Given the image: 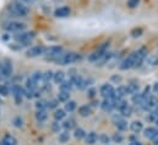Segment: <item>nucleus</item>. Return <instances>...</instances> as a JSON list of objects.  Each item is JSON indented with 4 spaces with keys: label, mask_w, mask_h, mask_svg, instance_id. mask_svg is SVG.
<instances>
[{
    "label": "nucleus",
    "mask_w": 158,
    "mask_h": 145,
    "mask_svg": "<svg viewBox=\"0 0 158 145\" xmlns=\"http://www.w3.org/2000/svg\"><path fill=\"white\" fill-rule=\"evenodd\" d=\"M9 11L11 15L16 16V17H26L30 12L28 7L26 6V4L21 2V1H14L9 5Z\"/></svg>",
    "instance_id": "f257e3e1"
},
{
    "label": "nucleus",
    "mask_w": 158,
    "mask_h": 145,
    "mask_svg": "<svg viewBox=\"0 0 158 145\" xmlns=\"http://www.w3.org/2000/svg\"><path fill=\"white\" fill-rule=\"evenodd\" d=\"M79 60H81V55L79 53L69 51V53H64L55 62H58L59 65H71V64L77 62Z\"/></svg>",
    "instance_id": "f03ea898"
},
{
    "label": "nucleus",
    "mask_w": 158,
    "mask_h": 145,
    "mask_svg": "<svg viewBox=\"0 0 158 145\" xmlns=\"http://www.w3.org/2000/svg\"><path fill=\"white\" fill-rule=\"evenodd\" d=\"M63 54H64V48H63V46H60V45H53V46H49V48L45 49L44 56H45L48 60L56 61Z\"/></svg>",
    "instance_id": "7ed1b4c3"
},
{
    "label": "nucleus",
    "mask_w": 158,
    "mask_h": 145,
    "mask_svg": "<svg viewBox=\"0 0 158 145\" xmlns=\"http://www.w3.org/2000/svg\"><path fill=\"white\" fill-rule=\"evenodd\" d=\"M35 38H36V33H35L33 31H30V32H25V31H22V32L16 33L15 40H16L19 44H21L22 46H26V45L31 44L32 40H33Z\"/></svg>",
    "instance_id": "20e7f679"
},
{
    "label": "nucleus",
    "mask_w": 158,
    "mask_h": 145,
    "mask_svg": "<svg viewBox=\"0 0 158 145\" xmlns=\"http://www.w3.org/2000/svg\"><path fill=\"white\" fill-rule=\"evenodd\" d=\"M2 28L7 33H19V32H22L26 29V25L20 21H7L4 23Z\"/></svg>",
    "instance_id": "39448f33"
},
{
    "label": "nucleus",
    "mask_w": 158,
    "mask_h": 145,
    "mask_svg": "<svg viewBox=\"0 0 158 145\" xmlns=\"http://www.w3.org/2000/svg\"><path fill=\"white\" fill-rule=\"evenodd\" d=\"M14 73V66L10 59H4L1 61V71H0V77L1 78H10Z\"/></svg>",
    "instance_id": "423d86ee"
},
{
    "label": "nucleus",
    "mask_w": 158,
    "mask_h": 145,
    "mask_svg": "<svg viewBox=\"0 0 158 145\" xmlns=\"http://www.w3.org/2000/svg\"><path fill=\"white\" fill-rule=\"evenodd\" d=\"M135 56H136V51L129 54L127 57H125V59L120 62L119 69H120L121 71H127V70L134 69V65H135Z\"/></svg>",
    "instance_id": "0eeeda50"
},
{
    "label": "nucleus",
    "mask_w": 158,
    "mask_h": 145,
    "mask_svg": "<svg viewBox=\"0 0 158 145\" xmlns=\"http://www.w3.org/2000/svg\"><path fill=\"white\" fill-rule=\"evenodd\" d=\"M99 93L103 96V99H113L114 98V93H115V88L110 83H104L99 88Z\"/></svg>",
    "instance_id": "6e6552de"
},
{
    "label": "nucleus",
    "mask_w": 158,
    "mask_h": 145,
    "mask_svg": "<svg viewBox=\"0 0 158 145\" xmlns=\"http://www.w3.org/2000/svg\"><path fill=\"white\" fill-rule=\"evenodd\" d=\"M45 49H47V48L43 46V45H35V46H31L30 49H27L26 56H27V57H38V56H42V55H44Z\"/></svg>",
    "instance_id": "1a4fd4ad"
},
{
    "label": "nucleus",
    "mask_w": 158,
    "mask_h": 145,
    "mask_svg": "<svg viewBox=\"0 0 158 145\" xmlns=\"http://www.w3.org/2000/svg\"><path fill=\"white\" fill-rule=\"evenodd\" d=\"M146 56H147V49H146V48H140L139 50H136V56H135V65H134V69L140 67V66L145 62Z\"/></svg>",
    "instance_id": "9d476101"
},
{
    "label": "nucleus",
    "mask_w": 158,
    "mask_h": 145,
    "mask_svg": "<svg viewBox=\"0 0 158 145\" xmlns=\"http://www.w3.org/2000/svg\"><path fill=\"white\" fill-rule=\"evenodd\" d=\"M10 92L12 93L15 100L17 104H21L22 103V98H23V88L19 84H14L11 88H10Z\"/></svg>",
    "instance_id": "9b49d317"
},
{
    "label": "nucleus",
    "mask_w": 158,
    "mask_h": 145,
    "mask_svg": "<svg viewBox=\"0 0 158 145\" xmlns=\"http://www.w3.org/2000/svg\"><path fill=\"white\" fill-rule=\"evenodd\" d=\"M113 122L115 124V127L118 128L119 131H126L129 128L127 121L125 120V117H123L121 115H115L113 116Z\"/></svg>",
    "instance_id": "f8f14e48"
},
{
    "label": "nucleus",
    "mask_w": 158,
    "mask_h": 145,
    "mask_svg": "<svg viewBox=\"0 0 158 145\" xmlns=\"http://www.w3.org/2000/svg\"><path fill=\"white\" fill-rule=\"evenodd\" d=\"M99 106L104 112H110L114 109V99H103V101L99 104Z\"/></svg>",
    "instance_id": "ddd939ff"
},
{
    "label": "nucleus",
    "mask_w": 158,
    "mask_h": 145,
    "mask_svg": "<svg viewBox=\"0 0 158 145\" xmlns=\"http://www.w3.org/2000/svg\"><path fill=\"white\" fill-rule=\"evenodd\" d=\"M70 15V9L68 6H61L59 9H56L54 11V16L55 17H60V18H64V17H68Z\"/></svg>",
    "instance_id": "4468645a"
},
{
    "label": "nucleus",
    "mask_w": 158,
    "mask_h": 145,
    "mask_svg": "<svg viewBox=\"0 0 158 145\" xmlns=\"http://www.w3.org/2000/svg\"><path fill=\"white\" fill-rule=\"evenodd\" d=\"M126 89H127V94L132 95V94H136V93L139 92L140 85H139V83H137L136 80H131V82H129V83H127Z\"/></svg>",
    "instance_id": "2eb2a0df"
},
{
    "label": "nucleus",
    "mask_w": 158,
    "mask_h": 145,
    "mask_svg": "<svg viewBox=\"0 0 158 145\" xmlns=\"http://www.w3.org/2000/svg\"><path fill=\"white\" fill-rule=\"evenodd\" d=\"M129 128L134 132V133H140L143 131V123L141 121H132L129 126Z\"/></svg>",
    "instance_id": "dca6fc26"
},
{
    "label": "nucleus",
    "mask_w": 158,
    "mask_h": 145,
    "mask_svg": "<svg viewBox=\"0 0 158 145\" xmlns=\"http://www.w3.org/2000/svg\"><path fill=\"white\" fill-rule=\"evenodd\" d=\"M143 132H145V133H143V134H145V137H146V138H148V139H151V140H152L155 137H157L158 135V128L157 127H147Z\"/></svg>",
    "instance_id": "f3484780"
},
{
    "label": "nucleus",
    "mask_w": 158,
    "mask_h": 145,
    "mask_svg": "<svg viewBox=\"0 0 158 145\" xmlns=\"http://www.w3.org/2000/svg\"><path fill=\"white\" fill-rule=\"evenodd\" d=\"M132 103H134L135 105L142 108V105H143V103H145V96H143V94H142V93H139V92H137L136 94H132Z\"/></svg>",
    "instance_id": "a211bd4d"
},
{
    "label": "nucleus",
    "mask_w": 158,
    "mask_h": 145,
    "mask_svg": "<svg viewBox=\"0 0 158 145\" xmlns=\"http://www.w3.org/2000/svg\"><path fill=\"white\" fill-rule=\"evenodd\" d=\"M85 140H86V144L88 145H93L98 142V134L96 132H89L88 134H86L85 137Z\"/></svg>",
    "instance_id": "6ab92c4d"
},
{
    "label": "nucleus",
    "mask_w": 158,
    "mask_h": 145,
    "mask_svg": "<svg viewBox=\"0 0 158 145\" xmlns=\"http://www.w3.org/2000/svg\"><path fill=\"white\" fill-rule=\"evenodd\" d=\"M126 95H127L126 85H119L118 88L115 89V93H114V98L113 99H120V98H124Z\"/></svg>",
    "instance_id": "aec40b11"
},
{
    "label": "nucleus",
    "mask_w": 158,
    "mask_h": 145,
    "mask_svg": "<svg viewBox=\"0 0 158 145\" xmlns=\"http://www.w3.org/2000/svg\"><path fill=\"white\" fill-rule=\"evenodd\" d=\"M0 142H1L2 145H17V139L14 135H11V134L4 135V138Z\"/></svg>",
    "instance_id": "412c9836"
},
{
    "label": "nucleus",
    "mask_w": 158,
    "mask_h": 145,
    "mask_svg": "<svg viewBox=\"0 0 158 145\" xmlns=\"http://www.w3.org/2000/svg\"><path fill=\"white\" fill-rule=\"evenodd\" d=\"M59 88H60V90H64V92H71L73 89H74V84L71 83V80L70 79H64L60 84H59Z\"/></svg>",
    "instance_id": "4be33fe9"
},
{
    "label": "nucleus",
    "mask_w": 158,
    "mask_h": 145,
    "mask_svg": "<svg viewBox=\"0 0 158 145\" xmlns=\"http://www.w3.org/2000/svg\"><path fill=\"white\" fill-rule=\"evenodd\" d=\"M79 115L81 117H89L92 115V108L89 105H82V106H80Z\"/></svg>",
    "instance_id": "5701e85b"
},
{
    "label": "nucleus",
    "mask_w": 158,
    "mask_h": 145,
    "mask_svg": "<svg viewBox=\"0 0 158 145\" xmlns=\"http://www.w3.org/2000/svg\"><path fill=\"white\" fill-rule=\"evenodd\" d=\"M86 131L83 129V128H81V127H75L74 128V137H75V139H77V140H82V139H85V137H86Z\"/></svg>",
    "instance_id": "b1692460"
},
{
    "label": "nucleus",
    "mask_w": 158,
    "mask_h": 145,
    "mask_svg": "<svg viewBox=\"0 0 158 145\" xmlns=\"http://www.w3.org/2000/svg\"><path fill=\"white\" fill-rule=\"evenodd\" d=\"M54 120L55 121H63L65 117H66V111L64 109H55V111H54Z\"/></svg>",
    "instance_id": "393cba45"
},
{
    "label": "nucleus",
    "mask_w": 158,
    "mask_h": 145,
    "mask_svg": "<svg viewBox=\"0 0 158 145\" xmlns=\"http://www.w3.org/2000/svg\"><path fill=\"white\" fill-rule=\"evenodd\" d=\"M61 126H63V128L65 129V131H71V129H74L75 128V120L74 118H68V120H65L63 123H61Z\"/></svg>",
    "instance_id": "a878e982"
},
{
    "label": "nucleus",
    "mask_w": 158,
    "mask_h": 145,
    "mask_svg": "<svg viewBox=\"0 0 158 145\" xmlns=\"http://www.w3.org/2000/svg\"><path fill=\"white\" fill-rule=\"evenodd\" d=\"M145 61L147 62L148 66L151 67H155V66H158V55H147Z\"/></svg>",
    "instance_id": "bb28decb"
},
{
    "label": "nucleus",
    "mask_w": 158,
    "mask_h": 145,
    "mask_svg": "<svg viewBox=\"0 0 158 145\" xmlns=\"http://www.w3.org/2000/svg\"><path fill=\"white\" fill-rule=\"evenodd\" d=\"M47 118H48V112H47V110H40V111H37V112H36V120H37V122L43 123V122L47 121Z\"/></svg>",
    "instance_id": "cd10ccee"
},
{
    "label": "nucleus",
    "mask_w": 158,
    "mask_h": 145,
    "mask_svg": "<svg viewBox=\"0 0 158 145\" xmlns=\"http://www.w3.org/2000/svg\"><path fill=\"white\" fill-rule=\"evenodd\" d=\"M56 99L59 103H66L69 99H70V93L69 92H64V90H60L59 94L56 95Z\"/></svg>",
    "instance_id": "c85d7f7f"
},
{
    "label": "nucleus",
    "mask_w": 158,
    "mask_h": 145,
    "mask_svg": "<svg viewBox=\"0 0 158 145\" xmlns=\"http://www.w3.org/2000/svg\"><path fill=\"white\" fill-rule=\"evenodd\" d=\"M64 79H65V73L63 72V71H56V72H54L53 80H54V83H55V84H58V85H59Z\"/></svg>",
    "instance_id": "c756f323"
},
{
    "label": "nucleus",
    "mask_w": 158,
    "mask_h": 145,
    "mask_svg": "<svg viewBox=\"0 0 158 145\" xmlns=\"http://www.w3.org/2000/svg\"><path fill=\"white\" fill-rule=\"evenodd\" d=\"M76 108H77V104H76V101L75 100H68L66 103H65V108H64V110L66 111V112H74L75 110H76Z\"/></svg>",
    "instance_id": "7c9ffc66"
},
{
    "label": "nucleus",
    "mask_w": 158,
    "mask_h": 145,
    "mask_svg": "<svg viewBox=\"0 0 158 145\" xmlns=\"http://www.w3.org/2000/svg\"><path fill=\"white\" fill-rule=\"evenodd\" d=\"M69 140H70V133H69V131H64V132H60L59 133V142L61 144H65Z\"/></svg>",
    "instance_id": "2f4dec72"
},
{
    "label": "nucleus",
    "mask_w": 158,
    "mask_h": 145,
    "mask_svg": "<svg viewBox=\"0 0 158 145\" xmlns=\"http://www.w3.org/2000/svg\"><path fill=\"white\" fill-rule=\"evenodd\" d=\"M53 76H54V72L53 71H45V72L43 73V83H44V85L45 84H49L50 83V80H53ZM43 85V87H44Z\"/></svg>",
    "instance_id": "473e14b6"
},
{
    "label": "nucleus",
    "mask_w": 158,
    "mask_h": 145,
    "mask_svg": "<svg viewBox=\"0 0 158 145\" xmlns=\"http://www.w3.org/2000/svg\"><path fill=\"white\" fill-rule=\"evenodd\" d=\"M119 112H120V115H121L123 117H129V116H131V113H132V109H131L130 105H125L123 109L119 110Z\"/></svg>",
    "instance_id": "72a5a7b5"
},
{
    "label": "nucleus",
    "mask_w": 158,
    "mask_h": 145,
    "mask_svg": "<svg viewBox=\"0 0 158 145\" xmlns=\"http://www.w3.org/2000/svg\"><path fill=\"white\" fill-rule=\"evenodd\" d=\"M36 110L37 111H40V110H47V100H43V99H38L37 101H36Z\"/></svg>",
    "instance_id": "f704fd0d"
},
{
    "label": "nucleus",
    "mask_w": 158,
    "mask_h": 145,
    "mask_svg": "<svg viewBox=\"0 0 158 145\" xmlns=\"http://www.w3.org/2000/svg\"><path fill=\"white\" fill-rule=\"evenodd\" d=\"M26 88L35 90V89H37V88H38V85H37V83H36V82L30 77V78H27V80H26Z\"/></svg>",
    "instance_id": "c9c22d12"
},
{
    "label": "nucleus",
    "mask_w": 158,
    "mask_h": 145,
    "mask_svg": "<svg viewBox=\"0 0 158 145\" xmlns=\"http://www.w3.org/2000/svg\"><path fill=\"white\" fill-rule=\"evenodd\" d=\"M12 124H14V127H16V128H21V127L23 126V120H22V117H20V116L14 117Z\"/></svg>",
    "instance_id": "e433bc0d"
},
{
    "label": "nucleus",
    "mask_w": 158,
    "mask_h": 145,
    "mask_svg": "<svg viewBox=\"0 0 158 145\" xmlns=\"http://www.w3.org/2000/svg\"><path fill=\"white\" fill-rule=\"evenodd\" d=\"M58 106H59V101H58V99H52V100L47 101V108H48V109L55 110V109H58Z\"/></svg>",
    "instance_id": "4c0bfd02"
},
{
    "label": "nucleus",
    "mask_w": 158,
    "mask_h": 145,
    "mask_svg": "<svg viewBox=\"0 0 158 145\" xmlns=\"http://www.w3.org/2000/svg\"><path fill=\"white\" fill-rule=\"evenodd\" d=\"M98 142H101L102 144H104V145H108L109 142H110V138H109L107 134H99V135H98Z\"/></svg>",
    "instance_id": "58836bf2"
},
{
    "label": "nucleus",
    "mask_w": 158,
    "mask_h": 145,
    "mask_svg": "<svg viewBox=\"0 0 158 145\" xmlns=\"http://www.w3.org/2000/svg\"><path fill=\"white\" fill-rule=\"evenodd\" d=\"M61 128H63V126L60 124L59 121H54V122L52 123V129H53V132H55V133H60Z\"/></svg>",
    "instance_id": "ea45409f"
},
{
    "label": "nucleus",
    "mask_w": 158,
    "mask_h": 145,
    "mask_svg": "<svg viewBox=\"0 0 158 145\" xmlns=\"http://www.w3.org/2000/svg\"><path fill=\"white\" fill-rule=\"evenodd\" d=\"M9 94H10V89H9L6 85L0 84V95H1V96H7Z\"/></svg>",
    "instance_id": "a19ab883"
},
{
    "label": "nucleus",
    "mask_w": 158,
    "mask_h": 145,
    "mask_svg": "<svg viewBox=\"0 0 158 145\" xmlns=\"http://www.w3.org/2000/svg\"><path fill=\"white\" fill-rule=\"evenodd\" d=\"M112 140H113L114 143H117V144H120V143H123L124 137H123L120 133H115V134L112 137Z\"/></svg>",
    "instance_id": "79ce46f5"
},
{
    "label": "nucleus",
    "mask_w": 158,
    "mask_h": 145,
    "mask_svg": "<svg viewBox=\"0 0 158 145\" xmlns=\"http://www.w3.org/2000/svg\"><path fill=\"white\" fill-rule=\"evenodd\" d=\"M142 33H143V29H142V28H135V29L131 31V36L134 37V38H139V37H141L142 36Z\"/></svg>",
    "instance_id": "37998d69"
},
{
    "label": "nucleus",
    "mask_w": 158,
    "mask_h": 145,
    "mask_svg": "<svg viewBox=\"0 0 158 145\" xmlns=\"http://www.w3.org/2000/svg\"><path fill=\"white\" fill-rule=\"evenodd\" d=\"M140 1H141V0H127V6H129L130 9H135V7L139 6Z\"/></svg>",
    "instance_id": "c03bdc74"
},
{
    "label": "nucleus",
    "mask_w": 158,
    "mask_h": 145,
    "mask_svg": "<svg viewBox=\"0 0 158 145\" xmlns=\"http://www.w3.org/2000/svg\"><path fill=\"white\" fill-rule=\"evenodd\" d=\"M96 94H97V90H96V88H88V90H87V96H88L89 99H93V98H96Z\"/></svg>",
    "instance_id": "a18cd8bd"
},
{
    "label": "nucleus",
    "mask_w": 158,
    "mask_h": 145,
    "mask_svg": "<svg viewBox=\"0 0 158 145\" xmlns=\"http://www.w3.org/2000/svg\"><path fill=\"white\" fill-rule=\"evenodd\" d=\"M112 82H115V83L118 84V83L121 82V77H120V76H113V77H112Z\"/></svg>",
    "instance_id": "49530a36"
},
{
    "label": "nucleus",
    "mask_w": 158,
    "mask_h": 145,
    "mask_svg": "<svg viewBox=\"0 0 158 145\" xmlns=\"http://www.w3.org/2000/svg\"><path fill=\"white\" fill-rule=\"evenodd\" d=\"M152 92H153V94L158 95V82H156V83L153 84V87H152Z\"/></svg>",
    "instance_id": "de8ad7c7"
},
{
    "label": "nucleus",
    "mask_w": 158,
    "mask_h": 145,
    "mask_svg": "<svg viewBox=\"0 0 158 145\" xmlns=\"http://www.w3.org/2000/svg\"><path fill=\"white\" fill-rule=\"evenodd\" d=\"M152 144H153V145H158V135H157V137H155V138L152 139Z\"/></svg>",
    "instance_id": "09e8293b"
},
{
    "label": "nucleus",
    "mask_w": 158,
    "mask_h": 145,
    "mask_svg": "<svg viewBox=\"0 0 158 145\" xmlns=\"http://www.w3.org/2000/svg\"><path fill=\"white\" fill-rule=\"evenodd\" d=\"M19 1H21V2H23V4H31V2H33L35 0H19Z\"/></svg>",
    "instance_id": "8fccbe9b"
},
{
    "label": "nucleus",
    "mask_w": 158,
    "mask_h": 145,
    "mask_svg": "<svg viewBox=\"0 0 158 145\" xmlns=\"http://www.w3.org/2000/svg\"><path fill=\"white\" fill-rule=\"evenodd\" d=\"M129 145H142V144H141L140 142H131Z\"/></svg>",
    "instance_id": "3c124183"
},
{
    "label": "nucleus",
    "mask_w": 158,
    "mask_h": 145,
    "mask_svg": "<svg viewBox=\"0 0 158 145\" xmlns=\"http://www.w3.org/2000/svg\"><path fill=\"white\" fill-rule=\"evenodd\" d=\"M156 124H157V127H158V117L156 118Z\"/></svg>",
    "instance_id": "603ef678"
},
{
    "label": "nucleus",
    "mask_w": 158,
    "mask_h": 145,
    "mask_svg": "<svg viewBox=\"0 0 158 145\" xmlns=\"http://www.w3.org/2000/svg\"><path fill=\"white\" fill-rule=\"evenodd\" d=\"M0 71H1V61H0ZM1 78V77H0Z\"/></svg>",
    "instance_id": "864d4df0"
},
{
    "label": "nucleus",
    "mask_w": 158,
    "mask_h": 145,
    "mask_svg": "<svg viewBox=\"0 0 158 145\" xmlns=\"http://www.w3.org/2000/svg\"><path fill=\"white\" fill-rule=\"evenodd\" d=\"M157 53H158V45H157Z\"/></svg>",
    "instance_id": "5fc2aeb1"
},
{
    "label": "nucleus",
    "mask_w": 158,
    "mask_h": 145,
    "mask_svg": "<svg viewBox=\"0 0 158 145\" xmlns=\"http://www.w3.org/2000/svg\"><path fill=\"white\" fill-rule=\"evenodd\" d=\"M0 145H2V144H1V142H0Z\"/></svg>",
    "instance_id": "6e6d98bb"
}]
</instances>
